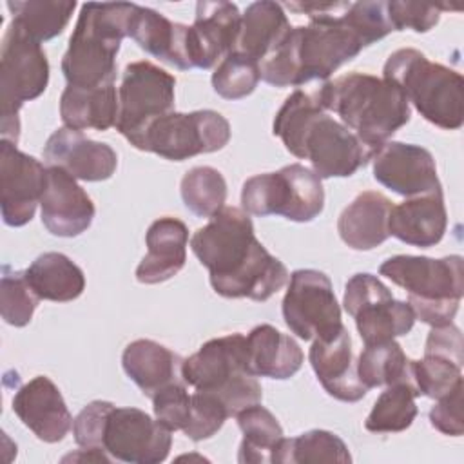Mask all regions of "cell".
<instances>
[{
	"instance_id": "6da1fadb",
	"label": "cell",
	"mask_w": 464,
	"mask_h": 464,
	"mask_svg": "<svg viewBox=\"0 0 464 464\" xmlns=\"http://www.w3.org/2000/svg\"><path fill=\"white\" fill-rule=\"evenodd\" d=\"M190 248L210 274L216 294L266 301L290 279L286 266L254 234L250 214L223 207L190 237Z\"/></svg>"
},
{
	"instance_id": "7a4b0ae2",
	"label": "cell",
	"mask_w": 464,
	"mask_h": 464,
	"mask_svg": "<svg viewBox=\"0 0 464 464\" xmlns=\"http://www.w3.org/2000/svg\"><path fill=\"white\" fill-rule=\"evenodd\" d=\"M272 132L290 154L308 160L321 179L348 178L373 158L372 149L328 114L319 85L310 91L297 87L288 94Z\"/></svg>"
},
{
	"instance_id": "3957f363",
	"label": "cell",
	"mask_w": 464,
	"mask_h": 464,
	"mask_svg": "<svg viewBox=\"0 0 464 464\" xmlns=\"http://www.w3.org/2000/svg\"><path fill=\"white\" fill-rule=\"evenodd\" d=\"M352 2L308 25L288 31L285 40L259 63L261 80L274 87H301L312 80L326 82L343 63L353 60L368 40L348 14Z\"/></svg>"
},
{
	"instance_id": "277c9868",
	"label": "cell",
	"mask_w": 464,
	"mask_h": 464,
	"mask_svg": "<svg viewBox=\"0 0 464 464\" xmlns=\"http://www.w3.org/2000/svg\"><path fill=\"white\" fill-rule=\"evenodd\" d=\"M324 107L335 112L368 149L375 150L410 121L411 111L402 91L384 78L348 72L319 85Z\"/></svg>"
},
{
	"instance_id": "5b68a950",
	"label": "cell",
	"mask_w": 464,
	"mask_h": 464,
	"mask_svg": "<svg viewBox=\"0 0 464 464\" xmlns=\"http://www.w3.org/2000/svg\"><path fill=\"white\" fill-rule=\"evenodd\" d=\"M136 4L87 2L82 5L69 47L62 58L67 85L100 87L114 83L116 54L127 36Z\"/></svg>"
},
{
	"instance_id": "8992f818",
	"label": "cell",
	"mask_w": 464,
	"mask_h": 464,
	"mask_svg": "<svg viewBox=\"0 0 464 464\" xmlns=\"http://www.w3.org/2000/svg\"><path fill=\"white\" fill-rule=\"evenodd\" d=\"M382 78L397 85L408 103L430 123L457 130L464 123V80L460 72L430 62L424 53L404 47L392 53Z\"/></svg>"
},
{
	"instance_id": "52a82bcc",
	"label": "cell",
	"mask_w": 464,
	"mask_h": 464,
	"mask_svg": "<svg viewBox=\"0 0 464 464\" xmlns=\"http://www.w3.org/2000/svg\"><path fill=\"white\" fill-rule=\"evenodd\" d=\"M379 274L408 292L415 319L442 326L453 323L464 295V261L460 256L440 259L426 256H393L381 263Z\"/></svg>"
},
{
	"instance_id": "ba28073f",
	"label": "cell",
	"mask_w": 464,
	"mask_h": 464,
	"mask_svg": "<svg viewBox=\"0 0 464 464\" xmlns=\"http://www.w3.org/2000/svg\"><path fill=\"white\" fill-rule=\"evenodd\" d=\"M183 381L194 390L210 392L221 399L228 417L261 402L263 388L246 370V337L228 334L201 344V348L183 359Z\"/></svg>"
},
{
	"instance_id": "9c48e42d",
	"label": "cell",
	"mask_w": 464,
	"mask_h": 464,
	"mask_svg": "<svg viewBox=\"0 0 464 464\" xmlns=\"http://www.w3.org/2000/svg\"><path fill=\"white\" fill-rule=\"evenodd\" d=\"M49 83V62L42 45L11 22L0 49V130L2 140L18 143V112Z\"/></svg>"
},
{
	"instance_id": "30bf717a",
	"label": "cell",
	"mask_w": 464,
	"mask_h": 464,
	"mask_svg": "<svg viewBox=\"0 0 464 464\" xmlns=\"http://www.w3.org/2000/svg\"><path fill=\"white\" fill-rule=\"evenodd\" d=\"M241 207L252 216H283L288 221L308 223L324 208L321 178L301 163L277 172L248 178L241 188Z\"/></svg>"
},
{
	"instance_id": "8fae6325",
	"label": "cell",
	"mask_w": 464,
	"mask_h": 464,
	"mask_svg": "<svg viewBox=\"0 0 464 464\" xmlns=\"http://www.w3.org/2000/svg\"><path fill=\"white\" fill-rule=\"evenodd\" d=\"M230 140V123L216 111H170L150 121L130 143L138 150L154 152L170 161L221 150Z\"/></svg>"
},
{
	"instance_id": "7c38bea8",
	"label": "cell",
	"mask_w": 464,
	"mask_h": 464,
	"mask_svg": "<svg viewBox=\"0 0 464 464\" xmlns=\"http://www.w3.org/2000/svg\"><path fill=\"white\" fill-rule=\"evenodd\" d=\"M343 304L355 319L364 344L406 335L415 323L411 306L406 301L395 299L390 288L368 272H359L348 279Z\"/></svg>"
},
{
	"instance_id": "4fadbf2b",
	"label": "cell",
	"mask_w": 464,
	"mask_h": 464,
	"mask_svg": "<svg viewBox=\"0 0 464 464\" xmlns=\"http://www.w3.org/2000/svg\"><path fill=\"white\" fill-rule=\"evenodd\" d=\"M281 310L290 332L304 341L330 339L344 326L332 281L314 268L292 272Z\"/></svg>"
},
{
	"instance_id": "5bb4252c",
	"label": "cell",
	"mask_w": 464,
	"mask_h": 464,
	"mask_svg": "<svg viewBox=\"0 0 464 464\" xmlns=\"http://www.w3.org/2000/svg\"><path fill=\"white\" fill-rule=\"evenodd\" d=\"M174 87L176 78L152 62L129 63L118 89L116 130L132 143L150 121L174 111Z\"/></svg>"
},
{
	"instance_id": "9a60e30c",
	"label": "cell",
	"mask_w": 464,
	"mask_h": 464,
	"mask_svg": "<svg viewBox=\"0 0 464 464\" xmlns=\"http://www.w3.org/2000/svg\"><path fill=\"white\" fill-rule=\"evenodd\" d=\"M172 435L158 419L138 408L112 406L102 431V450L129 464H158L169 457Z\"/></svg>"
},
{
	"instance_id": "2e32d148",
	"label": "cell",
	"mask_w": 464,
	"mask_h": 464,
	"mask_svg": "<svg viewBox=\"0 0 464 464\" xmlns=\"http://www.w3.org/2000/svg\"><path fill=\"white\" fill-rule=\"evenodd\" d=\"M47 169L14 143H0V210L9 227L27 225L44 194Z\"/></svg>"
},
{
	"instance_id": "e0dca14e",
	"label": "cell",
	"mask_w": 464,
	"mask_h": 464,
	"mask_svg": "<svg viewBox=\"0 0 464 464\" xmlns=\"http://www.w3.org/2000/svg\"><path fill=\"white\" fill-rule=\"evenodd\" d=\"M372 165L373 178L404 198L442 190L435 160L420 145L386 141L375 150Z\"/></svg>"
},
{
	"instance_id": "ac0fdd59",
	"label": "cell",
	"mask_w": 464,
	"mask_h": 464,
	"mask_svg": "<svg viewBox=\"0 0 464 464\" xmlns=\"http://www.w3.org/2000/svg\"><path fill=\"white\" fill-rule=\"evenodd\" d=\"M241 14L236 4L198 2L194 24L188 29V54L192 69H210L228 53L236 51Z\"/></svg>"
},
{
	"instance_id": "d6986e66",
	"label": "cell",
	"mask_w": 464,
	"mask_h": 464,
	"mask_svg": "<svg viewBox=\"0 0 464 464\" xmlns=\"http://www.w3.org/2000/svg\"><path fill=\"white\" fill-rule=\"evenodd\" d=\"M44 160L49 167H60L82 181L109 179L118 167V154L111 145L94 141L69 127L54 130L47 138Z\"/></svg>"
},
{
	"instance_id": "ffe728a7",
	"label": "cell",
	"mask_w": 464,
	"mask_h": 464,
	"mask_svg": "<svg viewBox=\"0 0 464 464\" xmlns=\"http://www.w3.org/2000/svg\"><path fill=\"white\" fill-rule=\"evenodd\" d=\"M40 207L44 227L58 237L80 236L91 227L96 214L89 194L60 167H47Z\"/></svg>"
},
{
	"instance_id": "44dd1931",
	"label": "cell",
	"mask_w": 464,
	"mask_h": 464,
	"mask_svg": "<svg viewBox=\"0 0 464 464\" xmlns=\"http://www.w3.org/2000/svg\"><path fill=\"white\" fill-rule=\"evenodd\" d=\"M13 411L24 426L49 444L65 439L74 420L58 386L45 375H36L16 390Z\"/></svg>"
},
{
	"instance_id": "7402d4cb",
	"label": "cell",
	"mask_w": 464,
	"mask_h": 464,
	"mask_svg": "<svg viewBox=\"0 0 464 464\" xmlns=\"http://www.w3.org/2000/svg\"><path fill=\"white\" fill-rule=\"evenodd\" d=\"M317 381L328 395L343 402H357L368 388L357 375V364L352 352V337L343 326L330 339H315L308 353Z\"/></svg>"
},
{
	"instance_id": "603a6c76",
	"label": "cell",
	"mask_w": 464,
	"mask_h": 464,
	"mask_svg": "<svg viewBox=\"0 0 464 464\" xmlns=\"http://www.w3.org/2000/svg\"><path fill=\"white\" fill-rule=\"evenodd\" d=\"M188 29L190 25L172 22L150 7L136 5L129 18L127 36L154 58L170 63L179 71H188L192 69Z\"/></svg>"
},
{
	"instance_id": "cb8c5ba5",
	"label": "cell",
	"mask_w": 464,
	"mask_h": 464,
	"mask_svg": "<svg viewBox=\"0 0 464 464\" xmlns=\"http://www.w3.org/2000/svg\"><path fill=\"white\" fill-rule=\"evenodd\" d=\"M188 228L178 218H160L145 234L147 254L136 268V279L143 285H158L174 277L187 261Z\"/></svg>"
},
{
	"instance_id": "d4e9b609",
	"label": "cell",
	"mask_w": 464,
	"mask_h": 464,
	"mask_svg": "<svg viewBox=\"0 0 464 464\" xmlns=\"http://www.w3.org/2000/svg\"><path fill=\"white\" fill-rule=\"evenodd\" d=\"M446 227L448 214L442 190L406 198L392 207L388 219L390 236L420 248L437 245L444 237Z\"/></svg>"
},
{
	"instance_id": "484cf974",
	"label": "cell",
	"mask_w": 464,
	"mask_h": 464,
	"mask_svg": "<svg viewBox=\"0 0 464 464\" xmlns=\"http://www.w3.org/2000/svg\"><path fill=\"white\" fill-rule=\"evenodd\" d=\"M181 362L183 359L178 353L152 339H136L121 353L127 377L150 399L169 384L185 382Z\"/></svg>"
},
{
	"instance_id": "4316f807",
	"label": "cell",
	"mask_w": 464,
	"mask_h": 464,
	"mask_svg": "<svg viewBox=\"0 0 464 464\" xmlns=\"http://www.w3.org/2000/svg\"><path fill=\"white\" fill-rule=\"evenodd\" d=\"M246 337V370L254 377L290 379L303 366L301 346L272 324H259Z\"/></svg>"
},
{
	"instance_id": "83f0119b",
	"label": "cell",
	"mask_w": 464,
	"mask_h": 464,
	"mask_svg": "<svg viewBox=\"0 0 464 464\" xmlns=\"http://www.w3.org/2000/svg\"><path fill=\"white\" fill-rule=\"evenodd\" d=\"M393 203L381 192H361L339 216L337 232L353 250H372L388 237V219Z\"/></svg>"
},
{
	"instance_id": "f1b7e54d",
	"label": "cell",
	"mask_w": 464,
	"mask_h": 464,
	"mask_svg": "<svg viewBox=\"0 0 464 464\" xmlns=\"http://www.w3.org/2000/svg\"><path fill=\"white\" fill-rule=\"evenodd\" d=\"M60 116L74 130H107L118 120V92L114 83L100 87L67 85L60 96Z\"/></svg>"
},
{
	"instance_id": "f546056e",
	"label": "cell",
	"mask_w": 464,
	"mask_h": 464,
	"mask_svg": "<svg viewBox=\"0 0 464 464\" xmlns=\"http://www.w3.org/2000/svg\"><path fill=\"white\" fill-rule=\"evenodd\" d=\"M292 29L285 9L277 2L261 0L250 4L241 14V29L236 51L261 63Z\"/></svg>"
},
{
	"instance_id": "4dcf8cb0",
	"label": "cell",
	"mask_w": 464,
	"mask_h": 464,
	"mask_svg": "<svg viewBox=\"0 0 464 464\" xmlns=\"http://www.w3.org/2000/svg\"><path fill=\"white\" fill-rule=\"evenodd\" d=\"M24 272L33 292L45 301L69 303L85 290L82 268L60 252L40 254Z\"/></svg>"
},
{
	"instance_id": "1f68e13d",
	"label": "cell",
	"mask_w": 464,
	"mask_h": 464,
	"mask_svg": "<svg viewBox=\"0 0 464 464\" xmlns=\"http://www.w3.org/2000/svg\"><path fill=\"white\" fill-rule=\"evenodd\" d=\"M237 426L243 433L239 444L237 462L241 464H265L272 462V453L283 439V428L270 410L261 402L241 410L236 415Z\"/></svg>"
},
{
	"instance_id": "d6a6232c",
	"label": "cell",
	"mask_w": 464,
	"mask_h": 464,
	"mask_svg": "<svg viewBox=\"0 0 464 464\" xmlns=\"http://www.w3.org/2000/svg\"><path fill=\"white\" fill-rule=\"evenodd\" d=\"M274 464L352 462V455L341 437L326 430H310L292 439H281L272 453Z\"/></svg>"
},
{
	"instance_id": "836d02e7",
	"label": "cell",
	"mask_w": 464,
	"mask_h": 464,
	"mask_svg": "<svg viewBox=\"0 0 464 464\" xmlns=\"http://www.w3.org/2000/svg\"><path fill=\"white\" fill-rule=\"evenodd\" d=\"M355 364L357 375L368 390L401 381L413 384L411 359L402 352L395 339L364 344V350L359 353Z\"/></svg>"
},
{
	"instance_id": "e575fe53",
	"label": "cell",
	"mask_w": 464,
	"mask_h": 464,
	"mask_svg": "<svg viewBox=\"0 0 464 464\" xmlns=\"http://www.w3.org/2000/svg\"><path fill=\"white\" fill-rule=\"evenodd\" d=\"M5 5L13 14V24L38 44L62 34L76 9L74 0H9Z\"/></svg>"
},
{
	"instance_id": "d590c367",
	"label": "cell",
	"mask_w": 464,
	"mask_h": 464,
	"mask_svg": "<svg viewBox=\"0 0 464 464\" xmlns=\"http://www.w3.org/2000/svg\"><path fill=\"white\" fill-rule=\"evenodd\" d=\"M417 388L408 381L388 384L368 413L364 428L372 433L404 431L417 417Z\"/></svg>"
},
{
	"instance_id": "8d00e7d4",
	"label": "cell",
	"mask_w": 464,
	"mask_h": 464,
	"mask_svg": "<svg viewBox=\"0 0 464 464\" xmlns=\"http://www.w3.org/2000/svg\"><path fill=\"white\" fill-rule=\"evenodd\" d=\"M179 192L185 207L192 214L212 218L225 207L227 181L214 167H194L181 178Z\"/></svg>"
},
{
	"instance_id": "74e56055",
	"label": "cell",
	"mask_w": 464,
	"mask_h": 464,
	"mask_svg": "<svg viewBox=\"0 0 464 464\" xmlns=\"http://www.w3.org/2000/svg\"><path fill=\"white\" fill-rule=\"evenodd\" d=\"M462 359L424 352L420 361L411 359V379L419 395L440 399L462 382Z\"/></svg>"
},
{
	"instance_id": "f35d334b",
	"label": "cell",
	"mask_w": 464,
	"mask_h": 464,
	"mask_svg": "<svg viewBox=\"0 0 464 464\" xmlns=\"http://www.w3.org/2000/svg\"><path fill=\"white\" fill-rule=\"evenodd\" d=\"M259 80V63L239 51L228 53L212 72V87L225 100H241L252 94Z\"/></svg>"
},
{
	"instance_id": "ab89813d",
	"label": "cell",
	"mask_w": 464,
	"mask_h": 464,
	"mask_svg": "<svg viewBox=\"0 0 464 464\" xmlns=\"http://www.w3.org/2000/svg\"><path fill=\"white\" fill-rule=\"evenodd\" d=\"M40 301L29 286L24 270H11L9 265L2 266L0 314L7 324L16 328L29 324Z\"/></svg>"
},
{
	"instance_id": "60d3db41",
	"label": "cell",
	"mask_w": 464,
	"mask_h": 464,
	"mask_svg": "<svg viewBox=\"0 0 464 464\" xmlns=\"http://www.w3.org/2000/svg\"><path fill=\"white\" fill-rule=\"evenodd\" d=\"M227 419L228 411L219 397L210 392L196 390L190 393L188 417L181 431L194 442H199L216 435Z\"/></svg>"
},
{
	"instance_id": "b9f144b4",
	"label": "cell",
	"mask_w": 464,
	"mask_h": 464,
	"mask_svg": "<svg viewBox=\"0 0 464 464\" xmlns=\"http://www.w3.org/2000/svg\"><path fill=\"white\" fill-rule=\"evenodd\" d=\"M448 4H422V2H386L388 20L393 31L411 29L415 33H428L433 29L442 11H450Z\"/></svg>"
},
{
	"instance_id": "7bdbcfd3",
	"label": "cell",
	"mask_w": 464,
	"mask_h": 464,
	"mask_svg": "<svg viewBox=\"0 0 464 464\" xmlns=\"http://www.w3.org/2000/svg\"><path fill=\"white\" fill-rule=\"evenodd\" d=\"M152 408L156 419L170 431L183 430L190 408V393L187 392V384H169L158 393H154Z\"/></svg>"
},
{
	"instance_id": "ee69618b",
	"label": "cell",
	"mask_w": 464,
	"mask_h": 464,
	"mask_svg": "<svg viewBox=\"0 0 464 464\" xmlns=\"http://www.w3.org/2000/svg\"><path fill=\"white\" fill-rule=\"evenodd\" d=\"M114 404L109 401H92L89 402L72 420V435L80 448L102 450V431L109 410Z\"/></svg>"
},
{
	"instance_id": "f6af8a7d",
	"label": "cell",
	"mask_w": 464,
	"mask_h": 464,
	"mask_svg": "<svg viewBox=\"0 0 464 464\" xmlns=\"http://www.w3.org/2000/svg\"><path fill=\"white\" fill-rule=\"evenodd\" d=\"M462 390H464V384L459 382L450 393L437 399V402L430 410L431 426L444 435L460 437L464 433Z\"/></svg>"
}]
</instances>
